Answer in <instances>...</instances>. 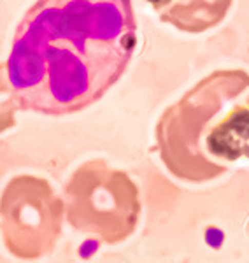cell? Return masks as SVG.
<instances>
[{
  "label": "cell",
  "mask_w": 249,
  "mask_h": 263,
  "mask_svg": "<svg viewBox=\"0 0 249 263\" xmlns=\"http://www.w3.org/2000/svg\"><path fill=\"white\" fill-rule=\"evenodd\" d=\"M25 109L20 93L12 86L6 63H0V134L16 125V112Z\"/></svg>",
  "instance_id": "cell-6"
},
{
  "label": "cell",
  "mask_w": 249,
  "mask_h": 263,
  "mask_svg": "<svg viewBox=\"0 0 249 263\" xmlns=\"http://www.w3.org/2000/svg\"><path fill=\"white\" fill-rule=\"evenodd\" d=\"M135 46L130 0H39L20 23L6 65L25 107L70 114L114 86Z\"/></svg>",
  "instance_id": "cell-1"
},
{
  "label": "cell",
  "mask_w": 249,
  "mask_h": 263,
  "mask_svg": "<svg viewBox=\"0 0 249 263\" xmlns=\"http://www.w3.org/2000/svg\"><path fill=\"white\" fill-rule=\"evenodd\" d=\"M163 23L186 33H202L226 18L232 0H146Z\"/></svg>",
  "instance_id": "cell-5"
},
{
  "label": "cell",
  "mask_w": 249,
  "mask_h": 263,
  "mask_svg": "<svg viewBox=\"0 0 249 263\" xmlns=\"http://www.w3.org/2000/svg\"><path fill=\"white\" fill-rule=\"evenodd\" d=\"M65 203L49 182L18 176L0 197V232L4 244L18 258H39L49 253L62 232Z\"/></svg>",
  "instance_id": "cell-4"
},
{
  "label": "cell",
  "mask_w": 249,
  "mask_h": 263,
  "mask_svg": "<svg viewBox=\"0 0 249 263\" xmlns=\"http://www.w3.org/2000/svg\"><path fill=\"white\" fill-rule=\"evenodd\" d=\"M155 135L167 171L186 182L213 181L230 163L249 160V74L205 76L163 111Z\"/></svg>",
  "instance_id": "cell-2"
},
{
  "label": "cell",
  "mask_w": 249,
  "mask_h": 263,
  "mask_svg": "<svg viewBox=\"0 0 249 263\" xmlns=\"http://www.w3.org/2000/svg\"><path fill=\"white\" fill-rule=\"evenodd\" d=\"M65 214L78 232L104 244H120L139 224V188L123 171L104 160H90L67 181Z\"/></svg>",
  "instance_id": "cell-3"
}]
</instances>
